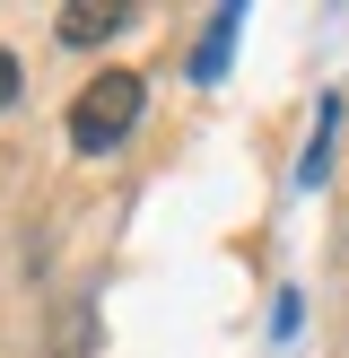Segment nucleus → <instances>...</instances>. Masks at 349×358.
Returning <instances> with one entry per match:
<instances>
[{
    "label": "nucleus",
    "mask_w": 349,
    "mask_h": 358,
    "mask_svg": "<svg viewBox=\"0 0 349 358\" xmlns=\"http://www.w3.org/2000/svg\"><path fill=\"white\" fill-rule=\"evenodd\" d=\"M17 87H27V79H17V52H0V114L17 105Z\"/></svg>",
    "instance_id": "nucleus-4"
},
{
    "label": "nucleus",
    "mask_w": 349,
    "mask_h": 358,
    "mask_svg": "<svg viewBox=\"0 0 349 358\" xmlns=\"http://www.w3.org/2000/svg\"><path fill=\"white\" fill-rule=\"evenodd\" d=\"M140 105H149V87H140L131 70H96V79L70 96V149H79V157L122 149V140L140 131Z\"/></svg>",
    "instance_id": "nucleus-1"
},
{
    "label": "nucleus",
    "mask_w": 349,
    "mask_h": 358,
    "mask_svg": "<svg viewBox=\"0 0 349 358\" xmlns=\"http://www.w3.org/2000/svg\"><path fill=\"white\" fill-rule=\"evenodd\" d=\"M236 27H244V9L227 0V9L209 17V27H201V52H192V79H218V70H227V44H236Z\"/></svg>",
    "instance_id": "nucleus-3"
},
{
    "label": "nucleus",
    "mask_w": 349,
    "mask_h": 358,
    "mask_svg": "<svg viewBox=\"0 0 349 358\" xmlns=\"http://www.w3.org/2000/svg\"><path fill=\"white\" fill-rule=\"evenodd\" d=\"M52 27H61V44L87 52V44H114V35L131 27V9H122V0H105V9H96V0H79V9H61Z\"/></svg>",
    "instance_id": "nucleus-2"
}]
</instances>
